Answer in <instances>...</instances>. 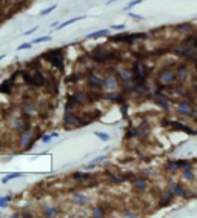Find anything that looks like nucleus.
Wrapping results in <instances>:
<instances>
[{"instance_id":"obj_21","label":"nucleus","mask_w":197,"mask_h":218,"mask_svg":"<svg viewBox=\"0 0 197 218\" xmlns=\"http://www.w3.org/2000/svg\"><path fill=\"white\" fill-rule=\"evenodd\" d=\"M140 2H142V0H134V2H131V3H129V5H128V6H126V8H125V9H131V8H133V6H135V5H139V3H140Z\"/></svg>"},{"instance_id":"obj_13","label":"nucleus","mask_w":197,"mask_h":218,"mask_svg":"<svg viewBox=\"0 0 197 218\" xmlns=\"http://www.w3.org/2000/svg\"><path fill=\"white\" fill-rule=\"evenodd\" d=\"M74 201H76V203H79V204H86V203H88V200H86L83 195H77Z\"/></svg>"},{"instance_id":"obj_32","label":"nucleus","mask_w":197,"mask_h":218,"mask_svg":"<svg viewBox=\"0 0 197 218\" xmlns=\"http://www.w3.org/2000/svg\"><path fill=\"white\" fill-rule=\"evenodd\" d=\"M0 59H3V55H0Z\"/></svg>"},{"instance_id":"obj_10","label":"nucleus","mask_w":197,"mask_h":218,"mask_svg":"<svg viewBox=\"0 0 197 218\" xmlns=\"http://www.w3.org/2000/svg\"><path fill=\"white\" fill-rule=\"evenodd\" d=\"M179 111H182V112H183L185 115H190V114H191V109L188 108V105H186V103L179 105Z\"/></svg>"},{"instance_id":"obj_27","label":"nucleus","mask_w":197,"mask_h":218,"mask_svg":"<svg viewBox=\"0 0 197 218\" xmlns=\"http://www.w3.org/2000/svg\"><path fill=\"white\" fill-rule=\"evenodd\" d=\"M113 29H117V31H122L123 28H125V25H116V26H111Z\"/></svg>"},{"instance_id":"obj_15","label":"nucleus","mask_w":197,"mask_h":218,"mask_svg":"<svg viewBox=\"0 0 197 218\" xmlns=\"http://www.w3.org/2000/svg\"><path fill=\"white\" fill-rule=\"evenodd\" d=\"M96 135H97V137L100 138V140H103V141H108V140H109V135L105 134V132H98V131H97Z\"/></svg>"},{"instance_id":"obj_23","label":"nucleus","mask_w":197,"mask_h":218,"mask_svg":"<svg viewBox=\"0 0 197 218\" xmlns=\"http://www.w3.org/2000/svg\"><path fill=\"white\" fill-rule=\"evenodd\" d=\"M94 217H103V212L100 209H94Z\"/></svg>"},{"instance_id":"obj_17","label":"nucleus","mask_w":197,"mask_h":218,"mask_svg":"<svg viewBox=\"0 0 197 218\" xmlns=\"http://www.w3.org/2000/svg\"><path fill=\"white\" fill-rule=\"evenodd\" d=\"M19 177H22V174H20V172H12V174H9L6 177L8 180H12V178H19Z\"/></svg>"},{"instance_id":"obj_31","label":"nucleus","mask_w":197,"mask_h":218,"mask_svg":"<svg viewBox=\"0 0 197 218\" xmlns=\"http://www.w3.org/2000/svg\"><path fill=\"white\" fill-rule=\"evenodd\" d=\"M194 43H196V46H197V39H196V40H194Z\"/></svg>"},{"instance_id":"obj_18","label":"nucleus","mask_w":197,"mask_h":218,"mask_svg":"<svg viewBox=\"0 0 197 218\" xmlns=\"http://www.w3.org/2000/svg\"><path fill=\"white\" fill-rule=\"evenodd\" d=\"M188 54H185L186 57H190V59H197V54H196V51L192 49V51H186Z\"/></svg>"},{"instance_id":"obj_20","label":"nucleus","mask_w":197,"mask_h":218,"mask_svg":"<svg viewBox=\"0 0 197 218\" xmlns=\"http://www.w3.org/2000/svg\"><path fill=\"white\" fill-rule=\"evenodd\" d=\"M174 192H176V194H177V195H185L183 189L180 187V186H176V187H174Z\"/></svg>"},{"instance_id":"obj_2","label":"nucleus","mask_w":197,"mask_h":218,"mask_svg":"<svg viewBox=\"0 0 197 218\" xmlns=\"http://www.w3.org/2000/svg\"><path fill=\"white\" fill-rule=\"evenodd\" d=\"M23 75V80L26 81L28 85H32V86H42L45 83V79L40 72H34L32 75H29L28 72H22Z\"/></svg>"},{"instance_id":"obj_24","label":"nucleus","mask_w":197,"mask_h":218,"mask_svg":"<svg viewBox=\"0 0 197 218\" xmlns=\"http://www.w3.org/2000/svg\"><path fill=\"white\" fill-rule=\"evenodd\" d=\"M31 45L32 43H23V45H20L19 49H28V48H31Z\"/></svg>"},{"instance_id":"obj_7","label":"nucleus","mask_w":197,"mask_h":218,"mask_svg":"<svg viewBox=\"0 0 197 218\" xmlns=\"http://www.w3.org/2000/svg\"><path fill=\"white\" fill-rule=\"evenodd\" d=\"M174 79H176V77H174V74H172V72H163V74H162V80L166 81V83H171V81H174Z\"/></svg>"},{"instance_id":"obj_11","label":"nucleus","mask_w":197,"mask_h":218,"mask_svg":"<svg viewBox=\"0 0 197 218\" xmlns=\"http://www.w3.org/2000/svg\"><path fill=\"white\" fill-rule=\"evenodd\" d=\"M46 40H51V37H49V35H43V37H39V39L32 40V45H37V43H43V42H46Z\"/></svg>"},{"instance_id":"obj_5","label":"nucleus","mask_w":197,"mask_h":218,"mask_svg":"<svg viewBox=\"0 0 197 218\" xmlns=\"http://www.w3.org/2000/svg\"><path fill=\"white\" fill-rule=\"evenodd\" d=\"M171 126L174 127V129H179V131H183V132H186V134H196L192 129H190V127H186V126H183L182 123H177V121H171Z\"/></svg>"},{"instance_id":"obj_4","label":"nucleus","mask_w":197,"mask_h":218,"mask_svg":"<svg viewBox=\"0 0 197 218\" xmlns=\"http://www.w3.org/2000/svg\"><path fill=\"white\" fill-rule=\"evenodd\" d=\"M14 79H15V75H11V79H8L5 83L0 85V92H2V94H9L11 89H12V83H14Z\"/></svg>"},{"instance_id":"obj_16","label":"nucleus","mask_w":197,"mask_h":218,"mask_svg":"<svg viewBox=\"0 0 197 218\" xmlns=\"http://www.w3.org/2000/svg\"><path fill=\"white\" fill-rule=\"evenodd\" d=\"M72 178L74 180H85V178H88V175H83V174H80V172H77V174L72 175Z\"/></svg>"},{"instance_id":"obj_22","label":"nucleus","mask_w":197,"mask_h":218,"mask_svg":"<svg viewBox=\"0 0 197 218\" xmlns=\"http://www.w3.org/2000/svg\"><path fill=\"white\" fill-rule=\"evenodd\" d=\"M134 184H135V186H137L139 189H145V186H146V183H145V181H135Z\"/></svg>"},{"instance_id":"obj_26","label":"nucleus","mask_w":197,"mask_h":218,"mask_svg":"<svg viewBox=\"0 0 197 218\" xmlns=\"http://www.w3.org/2000/svg\"><path fill=\"white\" fill-rule=\"evenodd\" d=\"M123 217H137V215L133 213V212H129V211H125V212H123Z\"/></svg>"},{"instance_id":"obj_19","label":"nucleus","mask_w":197,"mask_h":218,"mask_svg":"<svg viewBox=\"0 0 197 218\" xmlns=\"http://www.w3.org/2000/svg\"><path fill=\"white\" fill-rule=\"evenodd\" d=\"M52 137H57V134L54 132V134H51V135H45V137H43V143H48Z\"/></svg>"},{"instance_id":"obj_28","label":"nucleus","mask_w":197,"mask_h":218,"mask_svg":"<svg viewBox=\"0 0 197 218\" xmlns=\"http://www.w3.org/2000/svg\"><path fill=\"white\" fill-rule=\"evenodd\" d=\"M185 178H188V180L191 178V180H192V178H194V175H192L191 172H188V171H186V172H185Z\"/></svg>"},{"instance_id":"obj_6","label":"nucleus","mask_w":197,"mask_h":218,"mask_svg":"<svg viewBox=\"0 0 197 218\" xmlns=\"http://www.w3.org/2000/svg\"><path fill=\"white\" fill-rule=\"evenodd\" d=\"M85 19V15H79V17H74V19H69L66 20V22H63V23H60V26L57 28V29H62V28H65V26H68V25H71V23H76V22H79V20H83Z\"/></svg>"},{"instance_id":"obj_29","label":"nucleus","mask_w":197,"mask_h":218,"mask_svg":"<svg viewBox=\"0 0 197 218\" xmlns=\"http://www.w3.org/2000/svg\"><path fill=\"white\" fill-rule=\"evenodd\" d=\"M36 29H39V28H37V26H36V28H31L29 31H26V32H25V35H28V34H32V32H34Z\"/></svg>"},{"instance_id":"obj_12","label":"nucleus","mask_w":197,"mask_h":218,"mask_svg":"<svg viewBox=\"0 0 197 218\" xmlns=\"http://www.w3.org/2000/svg\"><path fill=\"white\" fill-rule=\"evenodd\" d=\"M8 201H11V197H9V195L5 197V198H0V207L5 209V207L8 206Z\"/></svg>"},{"instance_id":"obj_9","label":"nucleus","mask_w":197,"mask_h":218,"mask_svg":"<svg viewBox=\"0 0 197 218\" xmlns=\"http://www.w3.org/2000/svg\"><path fill=\"white\" fill-rule=\"evenodd\" d=\"M106 34H108V29H102V31H97V32L89 34L88 39H94V37H100V35H106Z\"/></svg>"},{"instance_id":"obj_14","label":"nucleus","mask_w":197,"mask_h":218,"mask_svg":"<svg viewBox=\"0 0 197 218\" xmlns=\"http://www.w3.org/2000/svg\"><path fill=\"white\" fill-rule=\"evenodd\" d=\"M57 8V5H52V6H49V8H46V9H43V11H40V15H46V14H49V12H52Z\"/></svg>"},{"instance_id":"obj_1","label":"nucleus","mask_w":197,"mask_h":218,"mask_svg":"<svg viewBox=\"0 0 197 218\" xmlns=\"http://www.w3.org/2000/svg\"><path fill=\"white\" fill-rule=\"evenodd\" d=\"M42 59L46 60V61H51L56 68H59L60 71H63V51H62V49L49 51V52L42 55Z\"/></svg>"},{"instance_id":"obj_25","label":"nucleus","mask_w":197,"mask_h":218,"mask_svg":"<svg viewBox=\"0 0 197 218\" xmlns=\"http://www.w3.org/2000/svg\"><path fill=\"white\" fill-rule=\"evenodd\" d=\"M46 215L54 217V215H56V211H54V209H46Z\"/></svg>"},{"instance_id":"obj_30","label":"nucleus","mask_w":197,"mask_h":218,"mask_svg":"<svg viewBox=\"0 0 197 218\" xmlns=\"http://www.w3.org/2000/svg\"><path fill=\"white\" fill-rule=\"evenodd\" d=\"M113 2H116V0H109V2H108V3H113Z\"/></svg>"},{"instance_id":"obj_8","label":"nucleus","mask_w":197,"mask_h":218,"mask_svg":"<svg viewBox=\"0 0 197 218\" xmlns=\"http://www.w3.org/2000/svg\"><path fill=\"white\" fill-rule=\"evenodd\" d=\"M88 81H89L91 85H96V86H102V85L105 83L103 80L97 79V77H94V75H89V77H88Z\"/></svg>"},{"instance_id":"obj_3","label":"nucleus","mask_w":197,"mask_h":218,"mask_svg":"<svg viewBox=\"0 0 197 218\" xmlns=\"http://www.w3.org/2000/svg\"><path fill=\"white\" fill-rule=\"evenodd\" d=\"M146 34L143 32H137V34H120V35H116V37H111V42H134L135 39H145Z\"/></svg>"}]
</instances>
